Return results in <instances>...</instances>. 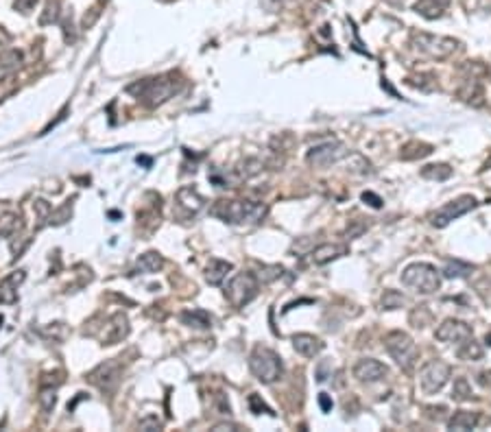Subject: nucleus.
I'll return each instance as SVG.
<instances>
[{"instance_id":"nucleus-24","label":"nucleus","mask_w":491,"mask_h":432,"mask_svg":"<svg viewBox=\"0 0 491 432\" xmlns=\"http://www.w3.org/2000/svg\"><path fill=\"white\" fill-rule=\"evenodd\" d=\"M478 426V413H470V411H458L448 419V428L450 430H474Z\"/></svg>"},{"instance_id":"nucleus-44","label":"nucleus","mask_w":491,"mask_h":432,"mask_svg":"<svg viewBox=\"0 0 491 432\" xmlns=\"http://www.w3.org/2000/svg\"><path fill=\"white\" fill-rule=\"evenodd\" d=\"M386 5H391V7H404L406 0H384Z\"/></svg>"},{"instance_id":"nucleus-4","label":"nucleus","mask_w":491,"mask_h":432,"mask_svg":"<svg viewBox=\"0 0 491 432\" xmlns=\"http://www.w3.org/2000/svg\"><path fill=\"white\" fill-rule=\"evenodd\" d=\"M402 284L422 295H432L441 288V273L428 262H412L402 271Z\"/></svg>"},{"instance_id":"nucleus-30","label":"nucleus","mask_w":491,"mask_h":432,"mask_svg":"<svg viewBox=\"0 0 491 432\" xmlns=\"http://www.w3.org/2000/svg\"><path fill=\"white\" fill-rule=\"evenodd\" d=\"M472 385L468 383V380L465 378H456L454 380V389H452V399H456V402H468V399H472Z\"/></svg>"},{"instance_id":"nucleus-2","label":"nucleus","mask_w":491,"mask_h":432,"mask_svg":"<svg viewBox=\"0 0 491 432\" xmlns=\"http://www.w3.org/2000/svg\"><path fill=\"white\" fill-rule=\"evenodd\" d=\"M269 208L262 201L251 199H231V201H216L212 214L231 225H258L265 221Z\"/></svg>"},{"instance_id":"nucleus-26","label":"nucleus","mask_w":491,"mask_h":432,"mask_svg":"<svg viewBox=\"0 0 491 432\" xmlns=\"http://www.w3.org/2000/svg\"><path fill=\"white\" fill-rule=\"evenodd\" d=\"M422 177L432 182H446L452 177V168L448 164H428L422 168Z\"/></svg>"},{"instance_id":"nucleus-34","label":"nucleus","mask_w":491,"mask_h":432,"mask_svg":"<svg viewBox=\"0 0 491 432\" xmlns=\"http://www.w3.org/2000/svg\"><path fill=\"white\" fill-rule=\"evenodd\" d=\"M262 170V164L258 160H245L238 168H236V175L241 177V180H249V177L258 175Z\"/></svg>"},{"instance_id":"nucleus-40","label":"nucleus","mask_w":491,"mask_h":432,"mask_svg":"<svg viewBox=\"0 0 491 432\" xmlns=\"http://www.w3.org/2000/svg\"><path fill=\"white\" fill-rule=\"evenodd\" d=\"M35 5H37V0H13V7L20 13H31Z\"/></svg>"},{"instance_id":"nucleus-6","label":"nucleus","mask_w":491,"mask_h":432,"mask_svg":"<svg viewBox=\"0 0 491 432\" xmlns=\"http://www.w3.org/2000/svg\"><path fill=\"white\" fill-rule=\"evenodd\" d=\"M384 347H386V351H389L391 358L404 371H412V367L417 365V358H420L417 345H415V341H412L406 332H400V329H395V332H389V334H386V339H384Z\"/></svg>"},{"instance_id":"nucleus-23","label":"nucleus","mask_w":491,"mask_h":432,"mask_svg":"<svg viewBox=\"0 0 491 432\" xmlns=\"http://www.w3.org/2000/svg\"><path fill=\"white\" fill-rule=\"evenodd\" d=\"M22 230V216L18 212L0 214V238H11Z\"/></svg>"},{"instance_id":"nucleus-31","label":"nucleus","mask_w":491,"mask_h":432,"mask_svg":"<svg viewBox=\"0 0 491 432\" xmlns=\"http://www.w3.org/2000/svg\"><path fill=\"white\" fill-rule=\"evenodd\" d=\"M380 303H382L384 310H395V308H402V306H404L406 299H404V295L398 293V291H384Z\"/></svg>"},{"instance_id":"nucleus-16","label":"nucleus","mask_w":491,"mask_h":432,"mask_svg":"<svg viewBox=\"0 0 491 432\" xmlns=\"http://www.w3.org/2000/svg\"><path fill=\"white\" fill-rule=\"evenodd\" d=\"M177 206H179V210L186 212V216H197L205 208V199L195 188L184 186L177 192Z\"/></svg>"},{"instance_id":"nucleus-7","label":"nucleus","mask_w":491,"mask_h":432,"mask_svg":"<svg viewBox=\"0 0 491 432\" xmlns=\"http://www.w3.org/2000/svg\"><path fill=\"white\" fill-rule=\"evenodd\" d=\"M258 288H260V282L253 273H236L225 286V299L234 308H245L258 295Z\"/></svg>"},{"instance_id":"nucleus-35","label":"nucleus","mask_w":491,"mask_h":432,"mask_svg":"<svg viewBox=\"0 0 491 432\" xmlns=\"http://www.w3.org/2000/svg\"><path fill=\"white\" fill-rule=\"evenodd\" d=\"M284 275V269L282 267H265L262 269V275H260V279H258V282H262V284H271V282H275V279H279Z\"/></svg>"},{"instance_id":"nucleus-13","label":"nucleus","mask_w":491,"mask_h":432,"mask_svg":"<svg viewBox=\"0 0 491 432\" xmlns=\"http://www.w3.org/2000/svg\"><path fill=\"white\" fill-rule=\"evenodd\" d=\"M434 337H437V341L448 343V345H452V343L461 345L463 341L472 339V327L465 321H458V319H446L441 325L437 327Z\"/></svg>"},{"instance_id":"nucleus-37","label":"nucleus","mask_w":491,"mask_h":432,"mask_svg":"<svg viewBox=\"0 0 491 432\" xmlns=\"http://www.w3.org/2000/svg\"><path fill=\"white\" fill-rule=\"evenodd\" d=\"M249 409H251V413H255V415H260L262 411H265V413H269V415H275V413L269 409V406H267L260 397H258L255 393H251V395H249Z\"/></svg>"},{"instance_id":"nucleus-25","label":"nucleus","mask_w":491,"mask_h":432,"mask_svg":"<svg viewBox=\"0 0 491 432\" xmlns=\"http://www.w3.org/2000/svg\"><path fill=\"white\" fill-rule=\"evenodd\" d=\"M430 153H432V146H430V144H426V142H408V144L402 148L400 158L408 162V160L426 158V156H430Z\"/></svg>"},{"instance_id":"nucleus-18","label":"nucleus","mask_w":491,"mask_h":432,"mask_svg":"<svg viewBox=\"0 0 491 432\" xmlns=\"http://www.w3.org/2000/svg\"><path fill=\"white\" fill-rule=\"evenodd\" d=\"M293 347L297 354L306 356V358H315V356H319L325 347V343L313 334H295L293 337Z\"/></svg>"},{"instance_id":"nucleus-36","label":"nucleus","mask_w":491,"mask_h":432,"mask_svg":"<svg viewBox=\"0 0 491 432\" xmlns=\"http://www.w3.org/2000/svg\"><path fill=\"white\" fill-rule=\"evenodd\" d=\"M44 334H48V337H53L55 341H64L66 339V334H68V329H66V325L64 323H50L46 329H44Z\"/></svg>"},{"instance_id":"nucleus-15","label":"nucleus","mask_w":491,"mask_h":432,"mask_svg":"<svg viewBox=\"0 0 491 432\" xmlns=\"http://www.w3.org/2000/svg\"><path fill=\"white\" fill-rule=\"evenodd\" d=\"M27 279V271H11L7 277L0 279V303L5 306H11V303L18 301V288L22 286V282Z\"/></svg>"},{"instance_id":"nucleus-17","label":"nucleus","mask_w":491,"mask_h":432,"mask_svg":"<svg viewBox=\"0 0 491 432\" xmlns=\"http://www.w3.org/2000/svg\"><path fill=\"white\" fill-rule=\"evenodd\" d=\"M347 253V247L345 245H332V243H325V245H319L317 249L310 251V260H313V264H328L332 260H337L341 256H345Z\"/></svg>"},{"instance_id":"nucleus-20","label":"nucleus","mask_w":491,"mask_h":432,"mask_svg":"<svg viewBox=\"0 0 491 432\" xmlns=\"http://www.w3.org/2000/svg\"><path fill=\"white\" fill-rule=\"evenodd\" d=\"M412 9H415V13H420L426 20H437V18H441L446 13L448 0H417V3L412 5Z\"/></svg>"},{"instance_id":"nucleus-27","label":"nucleus","mask_w":491,"mask_h":432,"mask_svg":"<svg viewBox=\"0 0 491 432\" xmlns=\"http://www.w3.org/2000/svg\"><path fill=\"white\" fill-rule=\"evenodd\" d=\"M182 321L190 327H197V329H208L212 327V319L210 315L205 313V310H188L182 315Z\"/></svg>"},{"instance_id":"nucleus-11","label":"nucleus","mask_w":491,"mask_h":432,"mask_svg":"<svg viewBox=\"0 0 491 432\" xmlns=\"http://www.w3.org/2000/svg\"><path fill=\"white\" fill-rule=\"evenodd\" d=\"M452 375V367L444 361H430L422 367L420 371V383H422V391L432 395V393H439L446 385L448 380Z\"/></svg>"},{"instance_id":"nucleus-39","label":"nucleus","mask_w":491,"mask_h":432,"mask_svg":"<svg viewBox=\"0 0 491 432\" xmlns=\"http://www.w3.org/2000/svg\"><path fill=\"white\" fill-rule=\"evenodd\" d=\"M68 214H72V203H70V201L66 203V206H64V208H62L55 216L50 214V216H48V221H50V225H53V223H55V225H62V223H66V216H68Z\"/></svg>"},{"instance_id":"nucleus-19","label":"nucleus","mask_w":491,"mask_h":432,"mask_svg":"<svg viewBox=\"0 0 491 432\" xmlns=\"http://www.w3.org/2000/svg\"><path fill=\"white\" fill-rule=\"evenodd\" d=\"M22 66V53L18 48H3L0 50V81H5L16 74Z\"/></svg>"},{"instance_id":"nucleus-9","label":"nucleus","mask_w":491,"mask_h":432,"mask_svg":"<svg viewBox=\"0 0 491 432\" xmlns=\"http://www.w3.org/2000/svg\"><path fill=\"white\" fill-rule=\"evenodd\" d=\"M120 378H122V365H120L118 358H112V361L100 363L98 367H94V369L86 375V380H88V383H90L92 387H96V389H100V391H105V393H112V391L118 387Z\"/></svg>"},{"instance_id":"nucleus-21","label":"nucleus","mask_w":491,"mask_h":432,"mask_svg":"<svg viewBox=\"0 0 491 432\" xmlns=\"http://www.w3.org/2000/svg\"><path fill=\"white\" fill-rule=\"evenodd\" d=\"M234 269L231 262L225 260H210L208 267H205V282L210 286H221L225 282V277L229 275V271Z\"/></svg>"},{"instance_id":"nucleus-28","label":"nucleus","mask_w":491,"mask_h":432,"mask_svg":"<svg viewBox=\"0 0 491 432\" xmlns=\"http://www.w3.org/2000/svg\"><path fill=\"white\" fill-rule=\"evenodd\" d=\"M456 354H458L461 361H480L483 358V345L476 343L474 339H468V341L461 343Z\"/></svg>"},{"instance_id":"nucleus-12","label":"nucleus","mask_w":491,"mask_h":432,"mask_svg":"<svg viewBox=\"0 0 491 432\" xmlns=\"http://www.w3.org/2000/svg\"><path fill=\"white\" fill-rule=\"evenodd\" d=\"M129 319L125 313H114L105 323H103L100 327V334H98V341L100 345H116V343H122L127 337H129Z\"/></svg>"},{"instance_id":"nucleus-38","label":"nucleus","mask_w":491,"mask_h":432,"mask_svg":"<svg viewBox=\"0 0 491 432\" xmlns=\"http://www.w3.org/2000/svg\"><path fill=\"white\" fill-rule=\"evenodd\" d=\"M138 428L140 430H160L162 428V421L155 417V415H146L144 419L138 421Z\"/></svg>"},{"instance_id":"nucleus-14","label":"nucleus","mask_w":491,"mask_h":432,"mask_svg":"<svg viewBox=\"0 0 491 432\" xmlns=\"http://www.w3.org/2000/svg\"><path fill=\"white\" fill-rule=\"evenodd\" d=\"M389 375V367L376 358H363L354 365V378L363 385H376Z\"/></svg>"},{"instance_id":"nucleus-1","label":"nucleus","mask_w":491,"mask_h":432,"mask_svg":"<svg viewBox=\"0 0 491 432\" xmlns=\"http://www.w3.org/2000/svg\"><path fill=\"white\" fill-rule=\"evenodd\" d=\"M182 83L184 81L177 72H168V74H160V77L136 81L127 88V92L134 94L138 100H142V105L153 110V107L164 105L168 98H173L179 90H182Z\"/></svg>"},{"instance_id":"nucleus-29","label":"nucleus","mask_w":491,"mask_h":432,"mask_svg":"<svg viewBox=\"0 0 491 432\" xmlns=\"http://www.w3.org/2000/svg\"><path fill=\"white\" fill-rule=\"evenodd\" d=\"M37 402H40V409L44 413H50L55 409V404H57V389L55 387H42V391L37 395Z\"/></svg>"},{"instance_id":"nucleus-5","label":"nucleus","mask_w":491,"mask_h":432,"mask_svg":"<svg viewBox=\"0 0 491 432\" xmlns=\"http://www.w3.org/2000/svg\"><path fill=\"white\" fill-rule=\"evenodd\" d=\"M410 42H412V46H415V50H420L422 55H426L430 59H448L456 53V48H458V42L454 37L432 35V33H424V31L412 33Z\"/></svg>"},{"instance_id":"nucleus-10","label":"nucleus","mask_w":491,"mask_h":432,"mask_svg":"<svg viewBox=\"0 0 491 432\" xmlns=\"http://www.w3.org/2000/svg\"><path fill=\"white\" fill-rule=\"evenodd\" d=\"M476 206H478V201H476L472 194H463V197H458V199L446 203L444 208H439V210L432 214V221H430V223H432L434 227H439V230H444V227H448L452 221H456V218H461L463 214L472 212Z\"/></svg>"},{"instance_id":"nucleus-42","label":"nucleus","mask_w":491,"mask_h":432,"mask_svg":"<svg viewBox=\"0 0 491 432\" xmlns=\"http://www.w3.org/2000/svg\"><path fill=\"white\" fill-rule=\"evenodd\" d=\"M319 404H321L323 413H328V411L332 409V399H330V395H328V393H321V395H319Z\"/></svg>"},{"instance_id":"nucleus-22","label":"nucleus","mask_w":491,"mask_h":432,"mask_svg":"<svg viewBox=\"0 0 491 432\" xmlns=\"http://www.w3.org/2000/svg\"><path fill=\"white\" fill-rule=\"evenodd\" d=\"M162 267H164V258L160 256L158 251H146V253H142V256L136 260V271L138 273H158V271H162Z\"/></svg>"},{"instance_id":"nucleus-33","label":"nucleus","mask_w":491,"mask_h":432,"mask_svg":"<svg viewBox=\"0 0 491 432\" xmlns=\"http://www.w3.org/2000/svg\"><path fill=\"white\" fill-rule=\"evenodd\" d=\"M472 269H474V267L465 264V262H461V260H452V262H448V267L444 269V275L450 277V279H454V277H468V275L472 273Z\"/></svg>"},{"instance_id":"nucleus-43","label":"nucleus","mask_w":491,"mask_h":432,"mask_svg":"<svg viewBox=\"0 0 491 432\" xmlns=\"http://www.w3.org/2000/svg\"><path fill=\"white\" fill-rule=\"evenodd\" d=\"M212 430H238V426H236V424H227V421H223V424H216Z\"/></svg>"},{"instance_id":"nucleus-32","label":"nucleus","mask_w":491,"mask_h":432,"mask_svg":"<svg viewBox=\"0 0 491 432\" xmlns=\"http://www.w3.org/2000/svg\"><path fill=\"white\" fill-rule=\"evenodd\" d=\"M62 16V7H59V0H46V5H44V13L40 18L42 24H53L57 22Z\"/></svg>"},{"instance_id":"nucleus-3","label":"nucleus","mask_w":491,"mask_h":432,"mask_svg":"<svg viewBox=\"0 0 491 432\" xmlns=\"http://www.w3.org/2000/svg\"><path fill=\"white\" fill-rule=\"evenodd\" d=\"M249 371L262 385H273L284 373V363L279 356L269 347H255L249 354Z\"/></svg>"},{"instance_id":"nucleus-41","label":"nucleus","mask_w":491,"mask_h":432,"mask_svg":"<svg viewBox=\"0 0 491 432\" xmlns=\"http://www.w3.org/2000/svg\"><path fill=\"white\" fill-rule=\"evenodd\" d=\"M363 201H369V206L371 208H382V199L378 197V194H374V192H363Z\"/></svg>"},{"instance_id":"nucleus-8","label":"nucleus","mask_w":491,"mask_h":432,"mask_svg":"<svg viewBox=\"0 0 491 432\" xmlns=\"http://www.w3.org/2000/svg\"><path fill=\"white\" fill-rule=\"evenodd\" d=\"M345 158H350L347 146L339 140H330V142H321V144L310 148L308 156H306V162L315 168H328L332 164L343 162Z\"/></svg>"}]
</instances>
